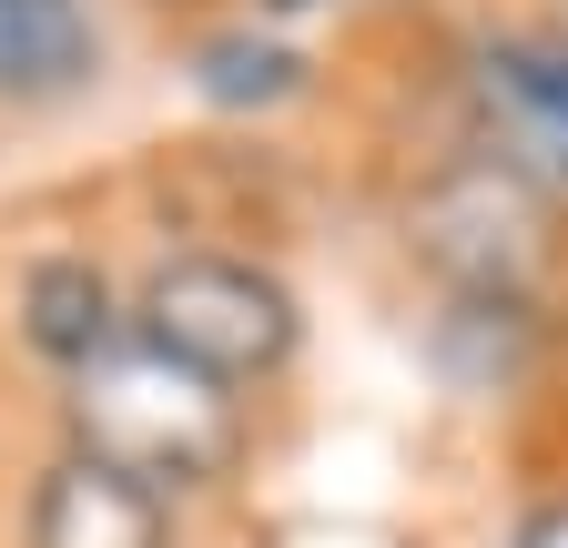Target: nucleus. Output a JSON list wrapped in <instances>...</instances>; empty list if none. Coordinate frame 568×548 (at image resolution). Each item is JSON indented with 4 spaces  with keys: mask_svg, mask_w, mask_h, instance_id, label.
<instances>
[{
    "mask_svg": "<svg viewBox=\"0 0 568 548\" xmlns=\"http://www.w3.org/2000/svg\"><path fill=\"white\" fill-rule=\"evenodd\" d=\"M71 457H102V467L142 477L153 498L213 488L244 457V406H234V386H213V376L173 366L163 346L122 335L112 356L71 376Z\"/></svg>",
    "mask_w": 568,
    "mask_h": 548,
    "instance_id": "1",
    "label": "nucleus"
},
{
    "mask_svg": "<svg viewBox=\"0 0 568 548\" xmlns=\"http://www.w3.org/2000/svg\"><path fill=\"white\" fill-rule=\"evenodd\" d=\"M132 335H142V346H163L173 366L213 376V386H264L284 356H295L305 315L244 254H173V264H153V285H142Z\"/></svg>",
    "mask_w": 568,
    "mask_h": 548,
    "instance_id": "2",
    "label": "nucleus"
},
{
    "mask_svg": "<svg viewBox=\"0 0 568 548\" xmlns=\"http://www.w3.org/2000/svg\"><path fill=\"white\" fill-rule=\"evenodd\" d=\"M416 244L426 264L467 295H518V274L538 254V193L518 163H457L437 193L416 203Z\"/></svg>",
    "mask_w": 568,
    "mask_h": 548,
    "instance_id": "3",
    "label": "nucleus"
},
{
    "mask_svg": "<svg viewBox=\"0 0 568 548\" xmlns=\"http://www.w3.org/2000/svg\"><path fill=\"white\" fill-rule=\"evenodd\" d=\"M31 548H173V508L102 457H61L31 488Z\"/></svg>",
    "mask_w": 568,
    "mask_h": 548,
    "instance_id": "4",
    "label": "nucleus"
},
{
    "mask_svg": "<svg viewBox=\"0 0 568 548\" xmlns=\"http://www.w3.org/2000/svg\"><path fill=\"white\" fill-rule=\"evenodd\" d=\"M102 72V31L82 0H0V102H71Z\"/></svg>",
    "mask_w": 568,
    "mask_h": 548,
    "instance_id": "5",
    "label": "nucleus"
},
{
    "mask_svg": "<svg viewBox=\"0 0 568 548\" xmlns=\"http://www.w3.org/2000/svg\"><path fill=\"white\" fill-rule=\"evenodd\" d=\"M21 315H31V346H41L51 366H71V376L132 335V325L112 315V285H102L92 254H41V264L21 274Z\"/></svg>",
    "mask_w": 568,
    "mask_h": 548,
    "instance_id": "6",
    "label": "nucleus"
},
{
    "mask_svg": "<svg viewBox=\"0 0 568 548\" xmlns=\"http://www.w3.org/2000/svg\"><path fill=\"white\" fill-rule=\"evenodd\" d=\"M487 102L508 112L528 153L568 173V51H487Z\"/></svg>",
    "mask_w": 568,
    "mask_h": 548,
    "instance_id": "7",
    "label": "nucleus"
},
{
    "mask_svg": "<svg viewBox=\"0 0 568 548\" xmlns=\"http://www.w3.org/2000/svg\"><path fill=\"white\" fill-rule=\"evenodd\" d=\"M193 82H203V102H284L305 82V61L295 51H274V41H254V31H224V41H203L193 51Z\"/></svg>",
    "mask_w": 568,
    "mask_h": 548,
    "instance_id": "8",
    "label": "nucleus"
},
{
    "mask_svg": "<svg viewBox=\"0 0 568 548\" xmlns=\"http://www.w3.org/2000/svg\"><path fill=\"white\" fill-rule=\"evenodd\" d=\"M508 548H568V498H538V508L508 528Z\"/></svg>",
    "mask_w": 568,
    "mask_h": 548,
    "instance_id": "9",
    "label": "nucleus"
},
{
    "mask_svg": "<svg viewBox=\"0 0 568 548\" xmlns=\"http://www.w3.org/2000/svg\"><path fill=\"white\" fill-rule=\"evenodd\" d=\"M264 11H274V21H295V11H325V0H264Z\"/></svg>",
    "mask_w": 568,
    "mask_h": 548,
    "instance_id": "10",
    "label": "nucleus"
}]
</instances>
